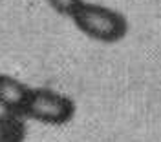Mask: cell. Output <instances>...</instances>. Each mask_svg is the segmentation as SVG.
I'll return each instance as SVG.
<instances>
[{"label":"cell","mask_w":161,"mask_h":142,"mask_svg":"<svg viewBox=\"0 0 161 142\" xmlns=\"http://www.w3.org/2000/svg\"><path fill=\"white\" fill-rule=\"evenodd\" d=\"M31 88L22 80L0 73V109L8 113L24 115V108L28 104Z\"/></svg>","instance_id":"cell-3"},{"label":"cell","mask_w":161,"mask_h":142,"mask_svg":"<svg viewBox=\"0 0 161 142\" xmlns=\"http://www.w3.org/2000/svg\"><path fill=\"white\" fill-rule=\"evenodd\" d=\"M26 117L19 113H0V142H24L26 140Z\"/></svg>","instance_id":"cell-4"},{"label":"cell","mask_w":161,"mask_h":142,"mask_svg":"<svg viewBox=\"0 0 161 142\" xmlns=\"http://www.w3.org/2000/svg\"><path fill=\"white\" fill-rule=\"evenodd\" d=\"M46 2L50 4V8L55 11V13L71 18V15L75 13V9L79 8L84 0H46Z\"/></svg>","instance_id":"cell-5"},{"label":"cell","mask_w":161,"mask_h":142,"mask_svg":"<svg viewBox=\"0 0 161 142\" xmlns=\"http://www.w3.org/2000/svg\"><path fill=\"white\" fill-rule=\"evenodd\" d=\"M71 20L82 35L104 44L123 40L128 33L126 17L119 11L110 9L101 4L82 2L71 15Z\"/></svg>","instance_id":"cell-1"},{"label":"cell","mask_w":161,"mask_h":142,"mask_svg":"<svg viewBox=\"0 0 161 142\" xmlns=\"http://www.w3.org/2000/svg\"><path fill=\"white\" fill-rule=\"evenodd\" d=\"M77 106L71 97L50 88H31L24 117L46 126H64L75 117Z\"/></svg>","instance_id":"cell-2"}]
</instances>
